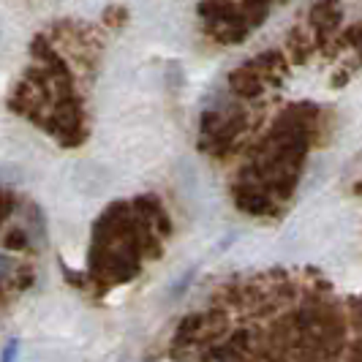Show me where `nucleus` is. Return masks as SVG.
Here are the masks:
<instances>
[{"label":"nucleus","mask_w":362,"mask_h":362,"mask_svg":"<svg viewBox=\"0 0 362 362\" xmlns=\"http://www.w3.org/2000/svg\"><path fill=\"white\" fill-rule=\"evenodd\" d=\"M199 14L207 36L216 38L223 47H232V44H240L243 38H248V33L267 19L270 0H240V3L204 0L199 6Z\"/></svg>","instance_id":"1"},{"label":"nucleus","mask_w":362,"mask_h":362,"mask_svg":"<svg viewBox=\"0 0 362 362\" xmlns=\"http://www.w3.org/2000/svg\"><path fill=\"white\" fill-rule=\"evenodd\" d=\"M308 22H310V28H313V33L319 38L335 33V30L341 28V22H344L341 3H338V0H316L308 14Z\"/></svg>","instance_id":"2"},{"label":"nucleus","mask_w":362,"mask_h":362,"mask_svg":"<svg viewBox=\"0 0 362 362\" xmlns=\"http://www.w3.org/2000/svg\"><path fill=\"white\" fill-rule=\"evenodd\" d=\"M19 354V338H11L8 344L3 346V362H14Z\"/></svg>","instance_id":"3"}]
</instances>
